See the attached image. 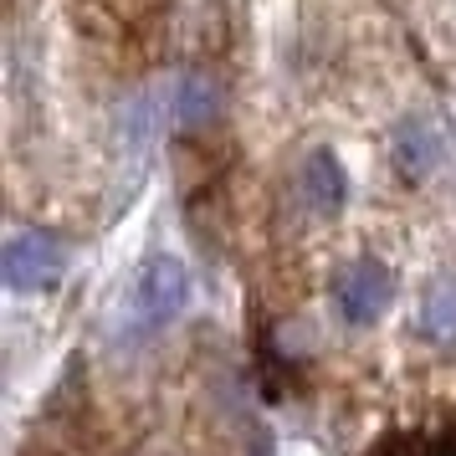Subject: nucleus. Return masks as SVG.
<instances>
[{
	"instance_id": "1",
	"label": "nucleus",
	"mask_w": 456,
	"mask_h": 456,
	"mask_svg": "<svg viewBox=\"0 0 456 456\" xmlns=\"http://www.w3.org/2000/svg\"><path fill=\"white\" fill-rule=\"evenodd\" d=\"M185 303H190V267L175 251H154L134 267L124 297H118V313L134 333H159L165 323H175L185 313Z\"/></svg>"
},
{
	"instance_id": "2",
	"label": "nucleus",
	"mask_w": 456,
	"mask_h": 456,
	"mask_svg": "<svg viewBox=\"0 0 456 456\" xmlns=\"http://www.w3.org/2000/svg\"><path fill=\"white\" fill-rule=\"evenodd\" d=\"M67 272V241L57 231H16L5 251H0V282L16 297H37V292H52Z\"/></svg>"
},
{
	"instance_id": "3",
	"label": "nucleus",
	"mask_w": 456,
	"mask_h": 456,
	"mask_svg": "<svg viewBox=\"0 0 456 456\" xmlns=\"http://www.w3.org/2000/svg\"><path fill=\"white\" fill-rule=\"evenodd\" d=\"M395 303V277L379 256H354L349 267H338L333 277V308L349 329H370L379 323Z\"/></svg>"
},
{
	"instance_id": "4",
	"label": "nucleus",
	"mask_w": 456,
	"mask_h": 456,
	"mask_svg": "<svg viewBox=\"0 0 456 456\" xmlns=\"http://www.w3.org/2000/svg\"><path fill=\"white\" fill-rule=\"evenodd\" d=\"M297 180H303L308 210H318V216H338L344 200H349V169H344V159L333 149H313L308 159H303V175Z\"/></svg>"
},
{
	"instance_id": "5",
	"label": "nucleus",
	"mask_w": 456,
	"mask_h": 456,
	"mask_svg": "<svg viewBox=\"0 0 456 456\" xmlns=\"http://www.w3.org/2000/svg\"><path fill=\"white\" fill-rule=\"evenodd\" d=\"M390 159L405 180H426V175L441 165V139H436V128L420 124V118H405V124L390 134Z\"/></svg>"
},
{
	"instance_id": "6",
	"label": "nucleus",
	"mask_w": 456,
	"mask_h": 456,
	"mask_svg": "<svg viewBox=\"0 0 456 456\" xmlns=\"http://www.w3.org/2000/svg\"><path fill=\"white\" fill-rule=\"evenodd\" d=\"M216 118H221V87L210 77H200V72H190L185 83L175 87V124L185 134H195V128L216 124Z\"/></svg>"
},
{
	"instance_id": "7",
	"label": "nucleus",
	"mask_w": 456,
	"mask_h": 456,
	"mask_svg": "<svg viewBox=\"0 0 456 456\" xmlns=\"http://www.w3.org/2000/svg\"><path fill=\"white\" fill-rule=\"evenodd\" d=\"M420 329H426V338H436V344H452L456 338V277L431 282L426 303H420Z\"/></svg>"
},
{
	"instance_id": "8",
	"label": "nucleus",
	"mask_w": 456,
	"mask_h": 456,
	"mask_svg": "<svg viewBox=\"0 0 456 456\" xmlns=\"http://www.w3.org/2000/svg\"><path fill=\"white\" fill-rule=\"evenodd\" d=\"M364 456H426V452H420V441H415V436L390 431V436H379V441H374Z\"/></svg>"
},
{
	"instance_id": "9",
	"label": "nucleus",
	"mask_w": 456,
	"mask_h": 456,
	"mask_svg": "<svg viewBox=\"0 0 456 456\" xmlns=\"http://www.w3.org/2000/svg\"><path fill=\"white\" fill-rule=\"evenodd\" d=\"M426 456H456V415L446 420V431H441L431 446H426Z\"/></svg>"
}]
</instances>
